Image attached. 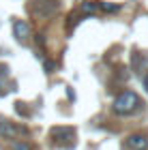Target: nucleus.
<instances>
[{
    "instance_id": "obj_4",
    "label": "nucleus",
    "mask_w": 148,
    "mask_h": 150,
    "mask_svg": "<svg viewBox=\"0 0 148 150\" xmlns=\"http://www.w3.org/2000/svg\"><path fill=\"white\" fill-rule=\"evenodd\" d=\"M127 146L131 150H146L148 148V137L142 133H133L129 135V139H127Z\"/></svg>"
},
{
    "instance_id": "obj_7",
    "label": "nucleus",
    "mask_w": 148,
    "mask_h": 150,
    "mask_svg": "<svg viewBox=\"0 0 148 150\" xmlns=\"http://www.w3.org/2000/svg\"><path fill=\"white\" fill-rule=\"evenodd\" d=\"M13 150H30V144H26V142H13Z\"/></svg>"
},
{
    "instance_id": "obj_5",
    "label": "nucleus",
    "mask_w": 148,
    "mask_h": 150,
    "mask_svg": "<svg viewBox=\"0 0 148 150\" xmlns=\"http://www.w3.org/2000/svg\"><path fill=\"white\" fill-rule=\"evenodd\" d=\"M52 137L56 144H64V137L73 139V129H54L52 131Z\"/></svg>"
},
{
    "instance_id": "obj_6",
    "label": "nucleus",
    "mask_w": 148,
    "mask_h": 150,
    "mask_svg": "<svg viewBox=\"0 0 148 150\" xmlns=\"http://www.w3.org/2000/svg\"><path fill=\"white\" fill-rule=\"evenodd\" d=\"M99 9H103L107 13H116L120 9V4H112V2H99Z\"/></svg>"
},
{
    "instance_id": "obj_9",
    "label": "nucleus",
    "mask_w": 148,
    "mask_h": 150,
    "mask_svg": "<svg viewBox=\"0 0 148 150\" xmlns=\"http://www.w3.org/2000/svg\"><path fill=\"white\" fill-rule=\"evenodd\" d=\"M144 88H146V90H148V73L144 75Z\"/></svg>"
},
{
    "instance_id": "obj_8",
    "label": "nucleus",
    "mask_w": 148,
    "mask_h": 150,
    "mask_svg": "<svg viewBox=\"0 0 148 150\" xmlns=\"http://www.w3.org/2000/svg\"><path fill=\"white\" fill-rule=\"evenodd\" d=\"M52 69H54V62H52V60H45V71L52 73Z\"/></svg>"
},
{
    "instance_id": "obj_2",
    "label": "nucleus",
    "mask_w": 148,
    "mask_h": 150,
    "mask_svg": "<svg viewBox=\"0 0 148 150\" xmlns=\"http://www.w3.org/2000/svg\"><path fill=\"white\" fill-rule=\"evenodd\" d=\"M28 133L24 127H19L15 125V122H11V120H4V118H0V137H4V139H19V137H24V135Z\"/></svg>"
},
{
    "instance_id": "obj_3",
    "label": "nucleus",
    "mask_w": 148,
    "mask_h": 150,
    "mask_svg": "<svg viewBox=\"0 0 148 150\" xmlns=\"http://www.w3.org/2000/svg\"><path fill=\"white\" fill-rule=\"evenodd\" d=\"M13 37H15L19 43H26L30 37V26L28 22H24V19H15L13 22Z\"/></svg>"
},
{
    "instance_id": "obj_1",
    "label": "nucleus",
    "mask_w": 148,
    "mask_h": 150,
    "mask_svg": "<svg viewBox=\"0 0 148 150\" xmlns=\"http://www.w3.org/2000/svg\"><path fill=\"white\" fill-rule=\"evenodd\" d=\"M140 107V97L133 90H125V92H120L116 99H114V105H112V110L120 114V116H127V114H133Z\"/></svg>"
}]
</instances>
